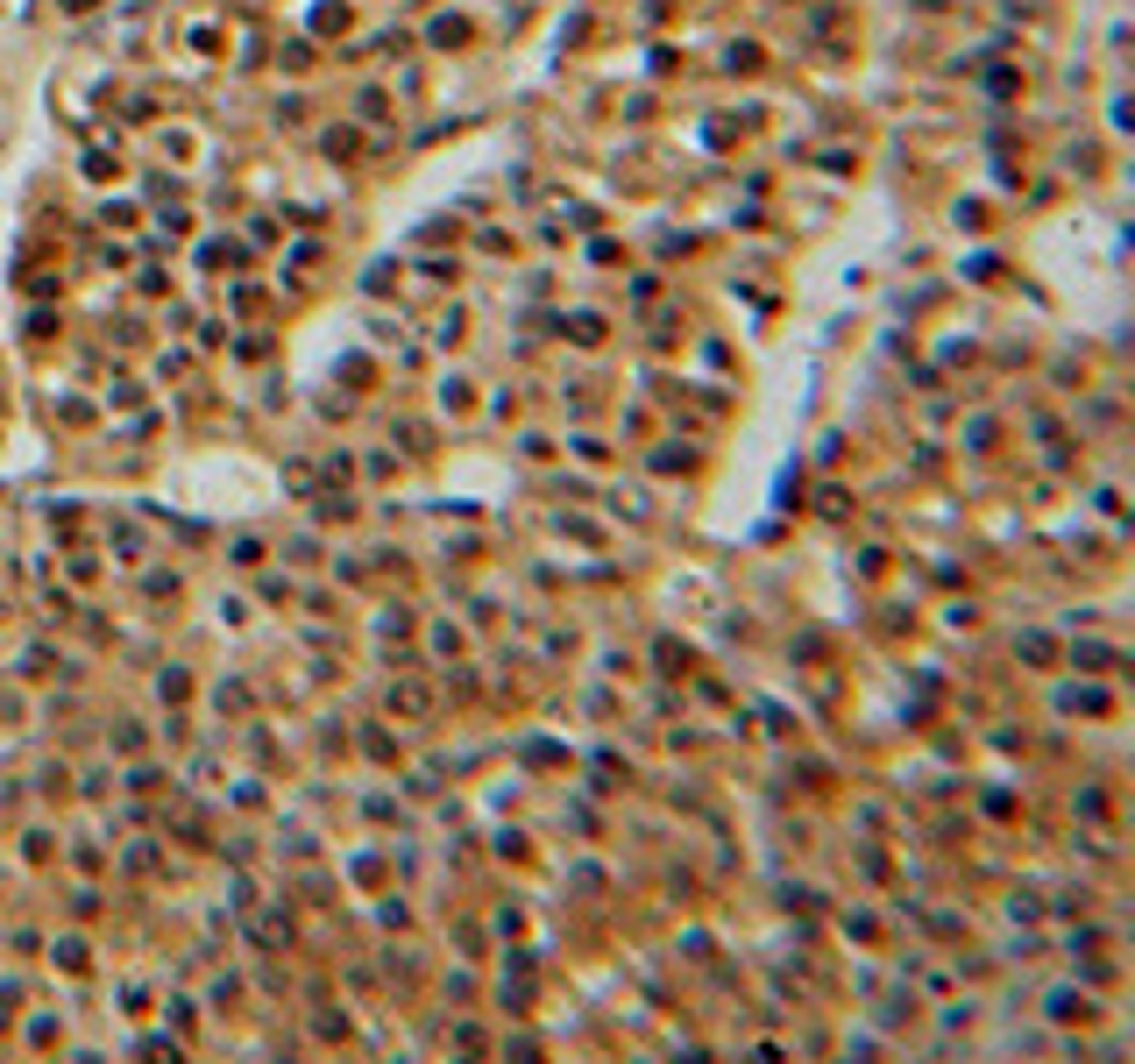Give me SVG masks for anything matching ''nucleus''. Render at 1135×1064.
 Masks as SVG:
<instances>
[{
	"label": "nucleus",
	"instance_id": "1",
	"mask_svg": "<svg viewBox=\"0 0 1135 1064\" xmlns=\"http://www.w3.org/2000/svg\"><path fill=\"white\" fill-rule=\"evenodd\" d=\"M327 164H355L363 157V128H348V121H334V128H320V142H312Z\"/></svg>",
	"mask_w": 1135,
	"mask_h": 1064
},
{
	"label": "nucleus",
	"instance_id": "2",
	"mask_svg": "<svg viewBox=\"0 0 1135 1064\" xmlns=\"http://www.w3.org/2000/svg\"><path fill=\"white\" fill-rule=\"evenodd\" d=\"M348 880H355V894H383V887H390L383 852H355V859H348Z\"/></svg>",
	"mask_w": 1135,
	"mask_h": 1064
},
{
	"label": "nucleus",
	"instance_id": "3",
	"mask_svg": "<svg viewBox=\"0 0 1135 1064\" xmlns=\"http://www.w3.org/2000/svg\"><path fill=\"white\" fill-rule=\"evenodd\" d=\"M192 263H199V270H242V263H249V249H242V242H199V249H192Z\"/></svg>",
	"mask_w": 1135,
	"mask_h": 1064
},
{
	"label": "nucleus",
	"instance_id": "4",
	"mask_svg": "<svg viewBox=\"0 0 1135 1064\" xmlns=\"http://www.w3.org/2000/svg\"><path fill=\"white\" fill-rule=\"evenodd\" d=\"M469 36H475L469 14H440V21L426 29V43H433V50H469Z\"/></svg>",
	"mask_w": 1135,
	"mask_h": 1064
},
{
	"label": "nucleus",
	"instance_id": "5",
	"mask_svg": "<svg viewBox=\"0 0 1135 1064\" xmlns=\"http://www.w3.org/2000/svg\"><path fill=\"white\" fill-rule=\"evenodd\" d=\"M355 121H377V128H383V121H390V93H383L377 79H370V86L355 93Z\"/></svg>",
	"mask_w": 1135,
	"mask_h": 1064
},
{
	"label": "nucleus",
	"instance_id": "6",
	"mask_svg": "<svg viewBox=\"0 0 1135 1064\" xmlns=\"http://www.w3.org/2000/svg\"><path fill=\"white\" fill-rule=\"evenodd\" d=\"M426 646H433V653H448V660H462V653H469V639H462V625H448V617H440V625L426 632Z\"/></svg>",
	"mask_w": 1135,
	"mask_h": 1064
},
{
	"label": "nucleus",
	"instance_id": "7",
	"mask_svg": "<svg viewBox=\"0 0 1135 1064\" xmlns=\"http://www.w3.org/2000/svg\"><path fill=\"white\" fill-rule=\"evenodd\" d=\"M57 966H64V972H93V951H86V937H57Z\"/></svg>",
	"mask_w": 1135,
	"mask_h": 1064
},
{
	"label": "nucleus",
	"instance_id": "8",
	"mask_svg": "<svg viewBox=\"0 0 1135 1064\" xmlns=\"http://www.w3.org/2000/svg\"><path fill=\"white\" fill-rule=\"evenodd\" d=\"M121 1008H128V1015H157V993H149L142 979H128V986H121Z\"/></svg>",
	"mask_w": 1135,
	"mask_h": 1064
},
{
	"label": "nucleus",
	"instance_id": "9",
	"mask_svg": "<svg viewBox=\"0 0 1135 1064\" xmlns=\"http://www.w3.org/2000/svg\"><path fill=\"white\" fill-rule=\"evenodd\" d=\"M164 157H171V164H199V142H192L185 128H171V135H164Z\"/></svg>",
	"mask_w": 1135,
	"mask_h": 1064
},
{
	"label": "nucleus",
	"instance_id": "10",
	"mask_svg": "<svg viewBox=\"0 0 1135 1064\" xmlns=\"http://www.w3.org/2000/svg\"><path fill=\"white\" fill-rule=\"evenodd\" d=\"M99 220H107V227H135V199H107Z\"/></svg>",
	"mask_w": 1135,
	"mask_h": 1064
},
{
	"label": "nucleus",
	"instance_id": "11",
	"mask_svg": "<svg viewBox=\"0 0 1135 1064\" xmlns=\"http://www.w3.org/2000/svg\"><path fill=\"white\" fill-rule=\"evenodd\" d=\"M397 823V802H390V795H363V823Z\"/></svg>",
	"mask_w": 1135,
	"mask_h": 1064
},
{
	"label": "nucleus",
	"instance_id": "12",
	"mask_svg": "<svg viewBox=\"0 0 1135 1064\" xmlns=\"http://www.w3.org/2000/svg\"><path fill=\"white\" fill-rule=\"evenodd\" d=\"M390 710H397V717H412V710H426V695H419V688H390Z\"/></svg>",
	"mask_w": 1135,
	"mask_h": 1064
},
{
	"label": "nucleus",
	"instance_id": "13",
	"mask_svg": "<svg viewBox=\"0 0 1135 1064\" xmlns=\"http://www.w3.org/2000/svg\"><path fill=\"white\" fill-rule=\"evenodd\" d=\"M440 404H448V412H469L475 390H469V384H448V390H440Z\"/></svg>",
	"mask_w": 1135,
	"mask_h": 1064
},
{
	"label": "nucleus",
	"instance_id": "14",
	"mask_svg": "<svg viewBox=\"0 0 1135 1064\" xmlns=\"http://www.w3.org/2000/svg\"><path fill=\"white\" fill-rule=\"evenodd\" d=\"M107 787H114V780H107V767H93V774L79 780V795H86V802H99V795H107Z\"/></svg>",
	"mask_w": 1135,
	"mask_h": 1064
},
{
	"label": "nucleus",
	"instance_id": "15",
	"mask_svg": "<svg viewBox=\"0 0 1135 1064\" xmlns=\"http://www.w3.org/2000/svg\"><path fill=\"white\" fill-rule=\"evenodd\" d=\"M213 702H220V710H249V688H242V681H227V688H220Z\"/></svg>",
	"mask_w": 1135,
	"mask_h": 1064
},
{
	"label": "nucleus",
	"instance_id": "16",
	"mask_svg": "<svg viewBox=\"0 0 1135 1064\" xmlns=\"http://www.w3.org/2000/svg\"><path fill=\"white\" fill-rule=\"evenodd\" d=\"M249 242H263V249H270V242H284L277 220H263V213H256V220H249Z\"/></svg>",
	"mask_w": 1135,
	"mask_h": 1064
},
{
	"label": "nucleus",
	"instance_id": "17",
	"mask_svg": "<svg viewBox=\"0 0 1135 1064\" xmlns=\"http://www.w3.org/2000/svg\"><path fill=\"white\" fill-rule=\"evenodd\" d=\"M256 596H270V603H284V596H291V582H284V575H263V582H256Z\"/></svg>",
	"mask_w": 1135,
	"mask_h": 1064
}]
</instances>
